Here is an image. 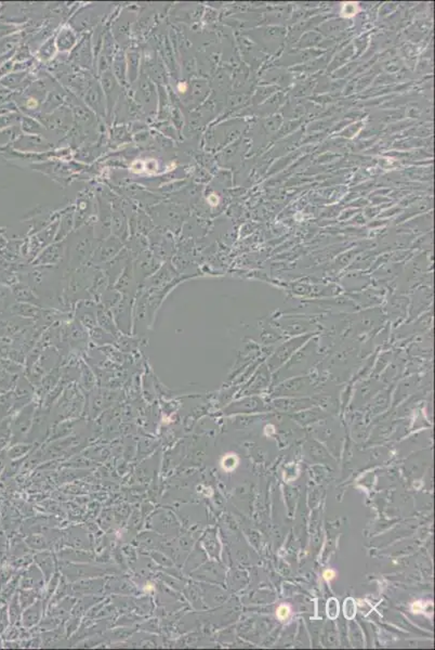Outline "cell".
<instances>
[{
	"instance_id": "6da1fadb",
	"label": "cell",
	"mask_w": 435,
	"mask_h": 650,
	"mask_svg": "<svg viewBox=\"0 0 435 650\" xmlns=\"http://www.w3.org/2000/svg\"><path fill=\"white\" fill-rule=\"evenodd\" d=\"M339 615V604L337 599L330 598L327 604V616L330 619H336Z\"/></svg>"
},
{
	"instance_id": "7a4b0ae2",
	"label": "cell",
	"mask_w": 435,
	"mask_h": 650,
	"mask_svg": "<svg viewBox=\"0 0 435 650\" xmlns=\"http://www.w3.org/2000/svg\"><path fill=\"white\" fill-rule=\"evenodd\" d=\"M356 615V606L352 598L346 599L345 602V616L348 619H353Z\"/></svg>"
},
{
	"instance_id": "3957f363",
	"label": "cell",
	"mask_w": 435,
	"mask_h": 650,
	"mask_svg": "<svg viewBox=\"0 0 435 650\" xmlns=\"http://www.w3.org/2000/svg\"><path fill=\"white\" fill-rule=\"evenodd\" d=\"M288 613H289V609H288L286 606H281V607L278 609V610H277V616H278L280 619H285V618H287V617H288Z\"/></svg>"
},
{
	"instance_id": "277c9868",
	"label": "cell",
	"mask_w": 435,
	"mask_h": 650,
	"mask_svg": "<svg viewBox=\"0 0 435 650\" xmlns=\"http://www.w3.org/2000/svg\"><path fill=\"white\" fill-rule=\"evenodd\" d=\"M333 575H335V573H333L332 570H328V571H326L325 573H324V577H325L326 580H331V579L333 577Z\"/></svg>"
}]
</instances>
